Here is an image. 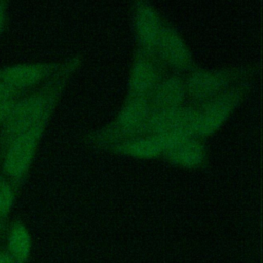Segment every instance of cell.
I'll return each instance as SVG.
<instances>
[{
    "mask_svg": "<svg viewBox=\"0 0 263 263\" xmlns=\"http://www.w3.org/2000/svg\"><path fill=\"white\" fill-rule=\"evenodd\" d=\"M11 255L18 261L25 262L31 251V236L24 224L16 222L12 225L8 237Z\"/></svg>",
    "mask_w": 263,
    "mask_h": 263,
    "instance_id": "cell-14",
    "label": "cell"
},
{
    "mask_svg": "<svg viewBox=\"0 0 263 263\" xmlns=\"http://www.w3.org/2000/svg\"><path fill=\"white\" fill-rule=\"evenodd\" d=\"M250 79L242 80L224 92L197 105L198 137L204 139L216 133L239 106L251 90Z\"/></svg>",
    "mask_w": 263,
    "mask_h": 263,
    "instance_id": "cell-5",
    "label": "cell"
},
{
    "mask_svg": "<svg viewBox=\"0 0 263 263\" xmlns=\"http://www.w3.org/2000/svg\"><path fill=\"white\" fill-rule=\"evenodd\" d=\"M7 20V2L0 1V36L2 35Z\"/></svg>",
    "mask_w": 263,
    "mask_h": 263,
    "instance_id": "cell-18",
    "label": "cell"
},
{
    "mask_svg": "<svg viewBox=\"0 0 263 263\" xmlns=\"http://www.w3.org/2000/svg\"><path fill=\"white\" fill-rule=\"evenodd\" d=\"M160 137L164 146L162 157L171 164L183 168H199L205 164L208 151L202 139Z\"/></svg>",
    "mask_w": 263,
    "mask_h": 263,
    "instance_id": "cell-11",
    "label": "cell"
},
{
    "mask_svg": "<svg viewBox=\"0 0 263 263\" xmlns=\"http://www.w3.org/2000/svg\"><path fill=\"white\" fill-rule=\"evenodd\" d=\"M253 69L231 67L208 70L195 67L185 77L187 98L193 105H200L224 92L238 82L250 79Z\"/></svg>",
    "mask_w": 263,
    "mask_h": 263,
    "instance_id": "cell-4",
    "label": "cell"
},
{
    "mask_svg": "<svg viewBox=\"0 0 263 263\" xmlns=\"http://www.w3.org/2000/svg\"><path fill=\"white\" fill-rule=\"evenodd\" d=\"M25 92L18 91L14 88H12L11 86H9L7 83L3 82L2 80H0V102L9 100L11 98L14 97H20L23 96Z\"/></svg>",
    "mask_w": 263,
    "mask_h": 263,
    "instance_id": "cell-17",
    "label": "cell"
},
{
    "mask_svg": "<svg viewBox=\"0 0 263 263\" xmlns=\"http://www.w3.org/2000/svg\"><path fill=\"white\" fill-rule=\"evenodd\" d=\"M163 150L161 137L147 134L123 140L111 146L107 151L138 159H154L161 157Z\"/></svg>",
    "mask_w": 263,
    "mask_h": 263,
    "instance_id": "cell-13",
    "label": "cell"
},
{
    "mask_svg": "<svg viewBox=\"0 0 263 263\" xmlns=\"http://www.w3.org/2000/svg\"><path fill=\"white\" fill-rule=\"evenodd\" d=\"M151 110L148 97H126L113 120L88 133L84 137V142L90 147L108 150L123 140L146 135V125Z\"/></svg>",
    "mask_w": 263,
    "mask_h": 263,
    "instance_id": "cell-2",
    "label": "cell"
},
{
    "mask_svg": "<svg viewBox=\"0 0 263 263\" xmlns=\"http://www.w3.org/2000/svg\"><path fill=\"white\" fill-rule=\"evenodd\" d=\"M0 263H14V262L9 256L0 252Z\"/></svg>",
    "mask_w": 263,
    "mask_h": 263,
    "instance_id": "cell-19",
    "label": "cell"
},
{
    "mask_svg": "<svg viewBox=\"0 0 263 263\" xmlns=\"http://www.w3.org/2000/svg\"><path fill=\"white\" fill-rule=\"evenodd\" d=\"M14 202V187L12 184L0 174V216L8 215Z\"/></svg>",
    "mask_w": 263,
    "mask_h": 263,
    "instance_id": "cell-15",
    "label": "cell"
},
{
    "mask_svg": "<svg viewBox=\"0 0 263 263\" xmlns=\"http://www.w3.org/2000/svg\"><path fill=\"white\" fill-rule=\"evenodd\" d=\"M24 96V95H23ZM22 96L20 97H14V98H11L9 100H6V101H3V102H0V128L4 125V123L7 121L8 117L10 116L17 100L21 98Z\"/></svg>",
    "mask_w": 263,
    "mask_h": 263,
    "instance_id": "cell-16",
    "label": "cell"
},
{
    "mask_svg": "<svg viewBox=\"0 0 263 263\" xmlns=\"http://www.w3.org/2000/svg\"><path fill=\"white\" fill-rule=\"evenodd\" d=\"M166 68L154 54L137 48L127 80L126 97H148L165 76Z\"/></svg>",
    "mask_w": 263,
    "mask_h": 263,
    "instance_id": "cell-7",
    "label": "cell"
},
{
    "mask_svg": "<svg viewBox=\"0 0 263 263\" xmlns=\"http://www.w3.org/2000/svg\"><path fill=\"white\" fill-rule=\"evenodd\" d=\"M81 64L79 55L63 62L59 72L27 96H22L0 128V159L8 144L21 133L51 116L63 90Z\"/></svg>",
    "mask_w": 263,
    "mask_h": 263,
    "instance_id": "cell-1",
    "label": "cell"
},
{
    "mask_svg": "<svg viewBox=\"0 0 263 263\" xmlns=\"http://www.w3.org/2000/svg\"><path fill=\"white\" fill-rule=\"evenodd\" d=\"M146 134L174 138H199L197 106L183 105L172 109L152 108L146 125Z\"/></svg>",
    "mask_w": 263,
    "mask_h": 263,
    "instance_id": "cell-6",
    "label": "cell"
},
{
    "mask_svg": "<svg viewBox=\"0 0 263 263\" xmlns=\"http://www.w3.org/2000/svg\"><path fill=\"white\" fill-rule=\"evenodd\" d=\"M1 218H2V217L0 216V228H1Z\"/></svg>",
    "mask_w": 263,
    "mask_h": 263,
    "instance_id": "cell-20",
    "label": "cell"
},
{
    "mask_svg": "<svg viewBox=\"0 0 263 263\" xmlns=\"http://www.w3.org/2000/svg\"><path fill=\"white\" fill-rule=\"evenodd\" d=\"M132 22L138 49L154 54L165 21L147 1H136L132 7Z\"/></svg>",
    "mask_w": 263,
    "mask_h": 263,
    "instance_id": "cell-8",
    "label": "cell"
},
{
    "mask_svg": "<svg viewBox=\"0 0 263 263\" xmlns=\"http://www.w3.org/2000/svg\"><path fill=\"white\" fill-rule=\"evenodd\" d=\"M155 57L165 68H172L177 73H189L196 67L185 39L167 22L163 26L156 46Z\"/></svg>",
    "mask_w": 263,
    "mask_h": 263,
    "instance_id": "cell-9",
    "label": "cell"
},
{
    "mask_svg": "<svg viewBox=\"0 0 263 263\" xmlns=\"http://www.w3.org/2000/svg\"><path fill=\"white\" fill-rule=\"evenodd\" d=\"M50 118L45 117L17 135L3 152L0 159L2 175L13 187L21 186L25 181Z\"/></svg>",
    "mask_w": 263,
    "mask_h": 263,
    "instance_id": "cell-3",
    "label": "cell"
},
{
    "mask_svg": "<svg viewBox=\"0 0 263 263\" xmlns=\"http://www.w3.org/2000/svg\"><path fill=\"white\" fill-rule=\"evenodd\" d=\"M187 89L185 77L180 73L165 74L149 96L153 109H172L185 105Z\"/></svg>",
    "mask_w": 263,
    "mask_h": 263,
    "instance_id": "cell-12",
    "label": "cell"
},
{
    "mask_svg": "<svg viewBox=\"0 0 263 263\" xmlns=\"http://www.w3.org/2000/svg\"><path fill=\"white\" fill-rule=\"evenodd\" d=\"M63 63H20L0 68V80L12 88L25 92L41 85L61 69Z\"/></svg>",
    "mask_w": 263,
    "mask_h": 263,
    "instance_id": "cell-10",
    "label": "cell"
}]
</instances>
